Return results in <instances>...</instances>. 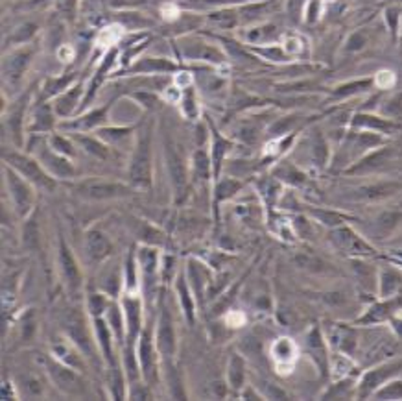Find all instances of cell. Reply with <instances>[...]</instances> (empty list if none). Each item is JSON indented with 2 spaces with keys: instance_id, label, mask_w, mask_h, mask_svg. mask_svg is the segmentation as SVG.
<instances>
[{
  "instance_id": "6da1fadb",
  "label": "cell",
  "mask_w": 402,
  "mask_h": 401,
  "mask_svg": "<svg viewBox=\"0 0 402 401\" xmlns=\"http://www.w3.org/2000/svg\"><path fill=\"white\" fill-rule=\"evenodd\" d=\"M130 180L135 187H150L151 183V132L144 128L139 133L135 152L130 163Z\"/></svg>"
},
{
  "instance_id": "7a4b0ae2",
  "label": "cell",
  "mask_w": 402,
  "mask_h": 401,
  "mask_svg": "<svg viewBox=\"0 0 402 401\" xmlns=\"http://www.w3.org/2000/svg\"><path fill=\"white\" fill-rule=\"evenodd\" d=\"M4 159L6 165H10L11 169L17 170L21 176H24L35 187L48 191L56 187V178L41 165V161L33 159L30 156H24V154H6Z\"/></svg>"
},
{
  "instance_id": "3957f363",
  "label": "cell",
  "mask_w": 402,
  "mask_h": 401,
  "mask_svg": "<svg viewBox=\"0 0 402 401\" xmlns=\"http://www.w3.org/2000/svg\"><path fill=\"white\" fill-rule=\"evenodd\" d=\"M74 193L85 200H117L133 194L130 185L111 180H81L74 185Z\"/></svg>"
},
{
  "instance_id": "277c9868",
  "label": "cell",
  "mask_w": 402,
  "mask_h": 401,
  "mask_svg": "<svg viewBox=\"0 0 402 401\" xmlns=\"http://www.w3.org/2000/svg\"><path fill=\"white\" fill-rule=\"evenodd\" d=\"M6 174V185L10 191V196L15 203V209L19 213L21 217H26L33 208L35 202V194H33V185L30 183L24 176H21L15 169L10 165L4 166Z\"/></svg>"
},
{
  "instance_id": "5b68a950",
  "label": "cell",
  "mask_w": 402,
  "mask_h": 401,
  "mask_svg": "<svg viewBox=\"0 0 402 401\" xmlns=\"http://www.w3.org/2000/svg\"><path fill=\"white\" fill-rule=\"evenodd\" d=\"M401 191V181H374V183L362 185V187L352 191V194H349V196H351V200H358V202H379V200L391 198V196L398 194Z\"/></svg>"
},
{
  "instance_id": "8992f818",
  "label": "cell",
  "mask_w": 402,
  "mask_h": 401,
  "mask_svg": "<svg viewBox=\"0 0 402 401\" xmlns=\"http://www.w3.org/2000/svg\"><path fill=\"white\" fill-rule=\"evenodd\" d=\"M332 237V242L336 244L338 250H342L343 254H349V255H369L373 254V248H371L367 242L362 239V237L356 235L352 232L351 227L342 226V227H336L334 232L331 233Z\"/></svg>"
},
{
  "instance_id": "52a82bcc",
  "label": "cell",
  "mask_w": 402,
  "mask_h": 401,
  "mask_svg": "<svg viewBox=\"0 0 402 401\" xmlns=\"http://www.w3.org/2000/svg\"><path fill=\"white\" fill-rule=\"evenodd\" d=\"M164 156H166V166H168L170 181L173 185V191L181 194L187 187V166H185V159H183L181 152L173 142H168L164 147Z\"/></svg>"
},
{
  "instance_id": "ba28073f",
  "label": "cell",
  "mask_w": 402,
  "mask_h": 401,
  "mask_svg": "<svg viewBox=\"0 0 402 401\" xmlns=\"http://www.w3.org/2000/svg\"><path fill=\"white\" fill-rule=\"evenodd\" d=\"M39 161L41 165L50 172L54 178H74L76 169L72 166V163L67 159L63 154L56 152L54 148L45 147L39 154Z\"/></svg>"
},
{
  "instance_id": "9c48e42d",
  "label": "cell",
  "mask_w": 402,
  "mask_h": 401,
  "mask_svg": "<svg viewBox=\"0 0 402 401\" xmlns=\"http://www.w3.org/2000/svg\"><path fill=\"white\" fill-rule=\"evenodd\" d=\"M33 56L32 48H19L2 62V74L8 84H17L23 78L24 71L28 69L30 60Z\"/></svg>"
},
{
  "instance_id": "30bf717a",
  "label": "cell",
  "mask_w": 402,
  "mask_h": 401,
  "mask_svg": "<svg viewBox=\"0 0 402 401\" xmlns=\"http://www.w3.org/2000/svg\"><path fill=\"white\" fill-rule=\"evenodd\" d=\"M65 329L69 333V337L72 339L78 348L84 351L87 357H93V342H91L89 329L85 326L84 318H81L80 312H71L65 317Z\"/></svg>"
},
{
  "instance_id": "8fae6325",
  "label": "cell",
  "mask_w": 402,
  "mask_h": 401,
  "mask_svg": "<svg viewBox=\"0 0 402 401\" xmlns=\"http://www.w3.org/2000/svg\"><path fill=\"white\" fill-rule=\"evenodd\" d=\"M398 368H402V363H389V364H384L380 368H374L371 372H367L364 375L360 383V394L362 397H367L369 394H374V390H379L380 387L384 385V381L388 378H391L393 373L397 372Z\"/></svg>"
},
{
  "instance_id": "7c38bea8",
  "label": "cell",
  "mask_w": 402,
  "mask_h": 401,
  "mask_svg": "<svg viewBox=\"0 0 402 401\" xmlns=\"http://www.w3.org/2000/svg\"><path fill=\"white\" fill-rule=\"evenodd\" d=\"M352 128L358 130H365V132H374V133H393L398 128V124L393 118H384L379 115H369V113H358L351 120Z\"/></svg>"
},
{
  "instance_id": "4fadbf2b",
  "label": "cell",
  "mask_w": 402,
  "mask_h": 401,
  "mask_svg": "<svg viewBox=\"0 0 402 401\" xmlns=\"http://www.w3.org/2000/svg\"><path fill=\"white\" fill-rule=\"evenodd\" d=\"M181 50L188 60H203V62H211L214 65H218V63H222L225 60L220 48H216L214 45H209V43L203 41L185 43V45H181Z\"/></svg>"
},
{
  "instance_id": "5bb4252c",
  "label": "cell",
  "mask_w": 402,
  "mask_h": 401,
  "mask_svg": "<svg viewBox=\"0 0 402 401\" xmlns=\"http://www.w3.org/2000/svg\"><path fill=\"white\" fill-rule=\"evenodd\" d=\"M59 263H61V274H63L67 287L71 288L72 293H76L81 285V274L80 269H78V264H76L74 257H72L71 250L67 248L65 242H61Z\"/></svg>"
},
{
  "instance_id": "9a60e30c",
  "label": "cell",
  "mask_w": 402,
  "mask_h": 401,
  "mask_svg": "<svg viewBox=\"0 0 402 401\" xmlns=\"http://www.w3.org/2000/svg\"><path fill=\"white\" fill-rule=\"evenodd\" d=\"M395 157V150L391 147H382L373 150V154H367L362 161H358L352 169H349V174H364V172H369V170L379 169V166L386 165L389 161Z\"/></svg>"
},
{
  "instance_id": "2e32d148",
  "label": "cell",
  "mask_w": 402,
  "mask_h": 401,
  "mask_svg": "<svg viewBox=\"0 0 402 401\" xmlns=\"http://www.w3.org/2000/svg\"><path fill=\"white\" fill-rule=\"evenodd\" d=\"M157 346L164 357H172L176 354V331H173L172 318L166 311L159 320V331H157Z\"/></svg>"
},
{
  "instance_id": "e0dca14e",
  "label": "cell",
  "mask_w": 402,
  "mask_h": 401,
  "mask_svg": "<svg viewBox=\"0 0 402 401\" xmlns=\"http://www.w3.org/2000/svg\"><path fill=\"white\" fill-rule=\"evenodd\" d=\"M50 373L56 385L59 388H63L65 392H71V394H78L81 390V381L80 378L76 375L72 370H69L63 364H50Z\"/></svg>"
},
{
  "instance_id": "ac0fdd59",
  "label": "cell",
  "mask_w": 402,
  "mask_h": 401,
  "mask_svg": "<svg viewBox=\"0 0 402 401\" xmlns=\"http://www.w3.org/2000/svg\"><path fill=\"white\" fill-rule=\"evenodd\" d=\"M176 69L178 65L166 57H142L141 62L133 65V72H141V74H166Z\"/></svg>"
},
{
  "instance_id": "d6986e66",
  "label": "cell",
  "mask_w": 402,
  "mask_h": 401,
  "mask_svg": "<svg viewBox=\"0 0 402 401\" xmlns=\"http://www.w3.org/2000/svg\"><path fill=\"white\" fill-rule=\"evenodd\" d=\"M401 307H402V296L391 298L388 302L374 305L371 311H367V315H365L364 318H360V322L362 324H371V322L388 320V318H391Z\"/></svg>"
},
{
  "instance_id": "ffe728a7",
  "label": "cell",
  "mask_w": 402,
  "mask_h": 401,
  "mask_svg": "<svg viewBox=\"0 0 402 401\" xmlns=\"http://www.w3.org/2000/svg\"><path fill=\"white\" fill-rule=\"evenodd\" d=\"M233 147V142L229 139L222 137L220 133L212 130V148H211V163H212V174L214 178H218L222 170V163L225 161V156H227V152L231 150Z\"/></svg>"
},
{
  "instance_id": "44dd1931",
  "label": "cell",
  "mask_w": 402,
  "mask_h": 401,
  "mask_svg": "<svg viewBox=\"0 0 402 401\" xmlns=\"http://www.w3.org/2000/svg\"><path fill=\"white\" fill-rule=\"evenodd\" d=\"M105 118H108V108H100V109H94V111H91V113H87L85 117L76 118V120H72V123H65V124H63V128H67V130H72V132H76V130H78V133L89 132V130L96 128L98 124H102Z\"/></svg>"
},
{
  "instance_id": "7402d4cb",
  "label": "cell",
  "mask_w": 402,
  "mask_h": 401,
  "mask_svg": "<svg viewBox=\"0 0 402 401\" xmlns=\"http://www.w3.org/2000/svg\"><path fill=\"white\" fill-rule=\"evenodd\" d=\"M87 252H89L93 261H102L111 252V242H109V239L102 232L93 230V232L87 233Z\"/></svg>"
},
{
  "instance_id": "603a6c76",
  "label": "cell",
  "mask_w": 402,
  "mask_h": 401,
  "mask_svg": "<svg viewBox=\"0 0 402 401\" xmlns=\"http://www.w3.org/2000/svg\"><path fill=\"white\" fill-rule=\"evenodd\" d=\"M54 126V115H52L50 108L45 102H39L33 108L32 113V124H30V132L32 133H48Z\"/></svg>"
},
{
  "instance_id": "cb8c5ba5",
  "label": "cell",
  "mask_w": 402,
  "mask_h": 401,
  "mask_svg": "<svg viewBox=\"0 0 402 401\" xmlns=\"http://www.w3.org/2000/svg\"><path fill=\"white\" fill-rule=\"evenodd\" d=\"M139 359H141L142 372H144L146 379L151 381L155 379V357H154V346H151L150 337L142 335L141 337V346H139Z\"/></svg>"
},
{
  "instance_id": "d4e9b609",
  "label": "cell",
  "mask_w": 402,
  "mask_h": 401,
  "mask_svg": "<svg viewBox=\"0 0 402 401\" xmlns=\"http://www.w3.org/2000/svg\"><path fill=\"white\" fill-rule=\"evenodd\" d=\"M80 93L81 87H72V89L65 91L63 95L57 96L56 104H54L56 113L59 115V117H69L76 109V106H78V96H80Z\"/></svg>"
},
{
  "instance_id": "484cf974",
  "label": "cell",
  "mask_w": 402,
  "mask_h": 401,
  "mask_svg": "<svg viewBox=\"0 0 402 401\" xmlns=\"http://www.w3.org/2000/svg\"><path fill=\"white\" fill-rule=\"evenodd\" d=\"M76 72H69L65 76H56V78H48L45 87H42V93L45 96H59L63 95L65 91H69V85L74 84Z\"/></svg>"
},
{
  "instance_id": "4316f807",
  "label": "cell",
  "mask_w": 402,
  "mask_h": 401,
  "mask_svg": "<svg viewBox=\"0 0 402 401\" xmlns=\"http://www.w3.org/2000/svg\"><path fill=\"white\" fill-rule=\"evenodd\" d=\"M87 154L98 157V159H109V147L108 142H102V139L85 137V135H76L74 139Z\"/></svg>"
},
{
  "instance_id": "83f0119b",
  "label": "cell",
  "mask_w": 402,
  "mask_h": 401,
  "mask_svg": "<svg viewBox=\"0 0 402 401\" xmlns=\"http://www.w3.org/2000/svg\"><path fill=\"white\" fill-rule=\"evenodd\" d=\"M275 26L273 24H266V26H257V28H251L243 33V39L249 45H270V39L275 35Z\"/></svg>"
},
{
  "instance_id": "f1b7e54d",
  "label": "cell",
  "mask_w": 402,
  "mask_h": 401,
  "mask_svg": "<svg viewBox=\"0 0 402 401\" xmlns=\"http://www.w3.org/2000/svg\"><path fill=\"white\" fill-rule=\"evenodd\" d=\"M273 359L279 364H288L294 361L295 357V344L290 339H279L275 344L272 346Z\"/></svg>"
},
{
  "instance_id": "f546056e",
  "label": "cell",
  "mask_w": 402,
  "mask_h": 401,
  "mask_svg": "<svg viewBox=\"0 0 402 401\" xmlns=\"http://www.w3.org/2000/svg\"><path fill=\"white\" fill-rule=\"evenodd\" d=\"M310 148H312V161L318 166H325L328 161V145L325 141V137L321 135V132H314L312 142H310Z\"/></svg>"
},
{
  "instance_id": "4dcf8cb0",
  "label": "cell",
  "mask_w": 402,
  "mask_h": 401,
  "mask_svg": "<svg viewBox=\"0 0 402 401\" xmlns=\"http://www.w3.org/2000/svg\"><path fill=\"white\" fill-rule=\"evenodd\" d=\"M402 220V213L398 211H388V213H382L377 222H374V230L379 233L380 237H386L398 226V222Z\"/></svg>"
},
{
  "instance_id": "1f68e13d",
  "label": "cell",
  "mask_w": 402,
  "mask_h": 401,
  "mask_svg": "<svg viewBox=\"0 0 402 401\" xmlns=\"http://www.w3.org/2000/svg\"><path fill=\"white\" fill-rule=\"evenodd\" d=\"M194 161V172L200 180H207L212 172V163H211V156L207 154L205 150H197L192 157Z\"/></svg>"
},
{
  "instance_id": "d6a6232c",
  "label": "cell",
  "mask_w": 402,
  "mask_h": 401,
  "mask_svg": "<svg viewBox=\"0 0 402 401\" xmlns=\"http://www.w3.org/2000/svg\"><path fill=\"white\" fill-rule=\"evenodd\" d=\"M240 187H242V183L236 180H233V178H225V180L218 181V185H216V191H214V202L216 205L222 202L224 198H231L236 191H240Z\"/></svg>"
},
{
  "instance_id": "836d02e7",
  "label": "cell",
  "mask_w": 402,
  "mask_h": 401,
  "mask_svg": "<svg viewBox=\"0 0 402 401\" xmlns=\"http://www.w3.org/2000/svg\"><path fill=\"white\" fill-rule=\"evenodd\" d=\"M24 115H26V96L21 100V104L11 111L10 118H8V124H10L15 141H21V124L24 120Z\"/></svg>"
},
{
  "instance_id": "e575fe53",
  "label": "cell",
  "mask_w": 402,
  "mask_h": 401,
  "mask_svg": "<svg viewBox=\"0 0 402 401\" xmlns=\"http://www.w3.org/2000/svg\"><path fill=\"white\" fill-rule=\"evenodd\" d=\"M227 378H229V385L233 388H240L243 383V363L239 355H233L229 361V372H227Z\"/></svg>"
},
{
  "instance_id": "d590c367",
  "label": "cell",
  "mask_w": 402,
  "mask_h": 401,
  "mask_svg": "<svg viewBox=\"0 0 402 401\" xmlns=\"http://www.w3.org/2000/svg\"><path fill=\"white\" fill-rule=\"evenodd\" d=\"M401 288V278H398L395 272H384L382 278H380V293L382 296H393Z\"/></svg>"
},
{
  "instance_id": "8d00e7d4",
  "label": "cell",
  "mask_w": 402,
  "mask_h": 401,
  "mask_svg": "<svg viewBox=\"0 0 402 401\" xmlns=\"http://www.w3.org/2000/svg\"><path fill=\"white\" fill-rule=\"evenodd\" d=\"M373 84H374V80H360V81H352V84L340 85V87L334 91V95L340 96V98H342V96L356 95V93H362V91L369 89Z\"/></svg>"
},
{
  "instance_id": "74e56055",
  "label": "cell",
  "mask_w": 402,
  "mask_h": 401,
  "mask_svg": "<svg viewBox=\"0 0 402 401\" xmlns=\"http://www.w3.org/2000/svg\"><path fill=\"white\" fill-rule=\"evenodd\" d=\"M249 2H260V0H192L190 8H209V6H220V8H231L236 4H249Z\"/></svg>"
},
{
  "instance_id": "f35d334b",
  "label": "cell",
  "mask_w": 402,
  "mask_h": 401,
  "mask_svg": "<svg viewBox=\"0 0 402 401\" xmlns=\"http://www.w3.org/2000/svg\"><path fill=\"white\" fill-rule=\"evenodd\" d=\"M131 128H109V130H98V137L105 142H120L131 135Z\"/></svg>"
},
{
  "instance_id": "ab89813d",
  "label": "cell",
  "mask_w": 402,
  "mask_h": 401,
  "mask_svg": "<svg viewBox=\"0 0 402 401\" xmlns=\"http://www.w3.org/2000/svg\"><path fill=\"white\" fill-rule=\"evenodd\" d=\"M374 397L379 400H401L402 397V381H391L386 387H380L379 390H374Z\"/></svg>"
},
{
  "instance_id": "60d3db41",
  "label": "cell",
  "mask_w": 402,
  "mask_h": 401,
  "mask_svg": "<svg viewBox=\"0 0 402 401\" xmlns=\"http://www.w3.org/2000/svg\"><path fill=\"white\" fill-rule=\"evenodd\" d=\"M50 147L54 148L56 152H59V154H63V156H74L76 150H74V142L71 141V139L63 137V135H52L50 137Z\"/></svg>"
},
{
  "instance_id": "b9f144b4",
  "label": "cell",
  "mask_w": 402,
  "mask_h": 401,
  "mask_svg": "<svg viewBox=\"0 0 402 401\" xmlns=\"http://www.w3.org/2000/svg\"><path fill=\"white\" fill-rule=\"evenodd\" d=\"M181 108H183V113L187 115V118L194 120L197 117V104H196V95H194V91L192 87H187L185 89V95L181 98Z\"/></svg>"
},
{
  "instance_id": "7bdbcfd3",
  "label": "cell",
  "mask_w": 402,
  "mask_h": 401,
  "mask_svg": "<svg viewBox=\"0 0 402 401\" xmlns=\"http://www.w3.org/2000/svg\"><path fill=\"white\" fill-rule=\"evenodd\" d=\"M126 315L127 322H130L131 339H135L137 331H139V302L137 300H126Z\"/></svg>"
},
{
  "instance_id": "ee69618b",
  "label": "cell",
  "mask_w": 402,
  "mask_h": 401,
  "mask_svg": "<svg viewBox=\"0 0 402 401\" xmlns=\"http://www.w3.org/2000/svg\"><path fill=\"white\" fill-rule=\"evenodd\" d=\"M367 41H369L367 33H365L364 30H358V32L352 33L351 38L347 39L345 50L347 52H358V50H362V48L367 45Z\"/></svg>"
},
{
  "instance_id": "f6af8a7d",
  "label": "cell",
  "mask_w": 402,
  "mask_h": 401,
  "mask_svg": "<svg viewBox=\"0 0 402 401\" xmlns=\"http://www.w3.org/2000/svg\"><path fill=\"white\" fill-rule=\"evenodd\" d=\"M179 294H181V303L183 309H185V315L190 322H194V303H192V298L188 296V288L185 285V279H179Z\"/></svg>"
},
{
  "instance_id": "bcb514c9",
  "label": "cell",
  "mask_w": 402,
  "mask_h": 401,
  "mask_svg": "<svg viewBox=\"0 0 402 401\" xmlns=\"http://www.w3.org/2000/svg\"><path fill=\"white\" fill-rule=\"evenodd\" d=\"M89 305H91V312H93L94 317H98L100 312H103L108 309V302H105L103 296H100V294H93V296H91Z\"/></svg>"
},
{
  "instance_id": "7dc6e473",
  "label": "cell",
  "mask_w": 402,
  "mask_h": 401,
  "mask_svg": "<svg viewBox=\"0 0 402 401\" xmlns=\"http://www.w3.org/2000/svg\"><path fill=\"white\" fill-rule=\"evenodd\" d=\"M389 19V28L391 32H397V21H398V11L397 10H388L386 11V21Z\"/></svg>"
}]
</instances>
